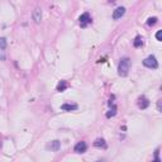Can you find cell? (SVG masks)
I'll use <instances>...</instances> for the list:
<instances>
[{
	"mask_svg": "<svg viewBox=\"0 0 162 162\" xmlns=\"http://www.w3.org/2000/svg\"><path fill=\"white\" fill-rule=\"evenodd\" d=\"M129 68H131V60L128 57H124L120 60L119 65H118V74L119 76H127L129 72Z\"/></svg>",
	"mask_w": 162,
	"mask_h": 162,
	"instance_id": "6da1fadb",
	"label": "cell"
},
{
	"mask_svg": "<svg viewBox=\"0 0 162 162\" xmlns=\"http://www.w3.org/2000/svg\"><path fill=\"white\" fill-rule=\"evenodd\" d=\"M143 65L146 67H148V68H157L158 67V62H157V58H156L155 56H148L147 58H144V61H143Z\"/></svg>",
	"mask_w": 162,
	"mask_h": 162,
	"instance_id": "7a4b0ae2",
	"label": "cell"
},
{
	"mask_svg": "<svg viewBox=\"0 0 162 162\" xmlns=\"http://www.w3.org/2000/svg\"><path fill=\"white\" fill-rule=\"evenodd\" d=\"M91 22H93V19H91L90 17V14L89 13H84V14H81L80 15V18H79V23L81 25V28H86Z\"/></svg>",
	"mask_w": 162,
	"mask_h": 162,
	"instance_id": "3957f363",
	"label": "cell"
},
{
	"mask_svg": "<svg viewBox=\"0 0 162 162\" xmlns=\"http://www.w3.org/2000/svg\"><path fill=\"white\" fill-rule=\"evenodd\" d=\"M74 149H75V152H76V153H85L86 149H88V144H86L84 141L77 142Z\"/></svg>",
	"mask_w": 162,
	"mask_h": 162,
	"instance_id": "277c9868",
	"label": "cell"
},
{
	"mask_svg": "<svg viewBox=\"0 0 162 162\" xmlns=\"http://www.w3.org/2000/svg\"><path fill=\"white\" fill-rule=\"evenodd\" d=\"M32 18H33V20L37 24H39L41 20H42V9L41 8H36L33 10V14H32Z\"/></svg>",
	"mask_w": 162,
	"mask_h": 162,
	"instance_id": "5b68a950",
	"label": "cell"
},
{
	"mask_svg": "<svg viewBox=\"0 0 162 162\" xmlns=\"http://www.w3.org/2000/svg\"><path fill=\"white\" fill-rule=\"evenodd\" d=\"M126 14V8L124 7H118L114 12H113V19H119V18H122L123 15Z\"/></svg>",
	"mask_w": 162,
	"mask_h": 162,
	"instance_id": "8992f818",
	"label": "cell"
},
{
	"mask_svg": "<svg viewBox=\"0 0 162 162\" xmlns=\"http://www.w3.org/2000/svg\"><path fill=\"white\" fill-rule=\"evenodd\" d=\"M138 106H139V109H147V108L149 106V100L146 98V96H139V99H138Z\"/></svg>",
	"mask_w": 162,
	"mask_h": 162,
	"instance_id": "52a82bcc",
	"label": "cell"
},
{
	"mask_svg": "<svg viewBox=\"0 0 162 162\" xmlns=\"http://www.w3.org/2000/svg\"><path fill=\"white\" fill-rule=\"evenodd\" d=\"M47 148L51 149V151H55V152H56V151H58V149L61 148V142L57 141V139H55V141H52L50 144L47 146Z\"/></svg>",
	"mask_w": 162,
	"mask_h": 162,
	"instance_id": "ba28073f",
	"label": "cell"
},
{
	"mask_svg": "<svg viewBox=\"0 0 162 162\" xmlns=\"http://www.w3.org/2000/svg\"><path fill=\"white\" fill-rule=\"evenodd\" d=\"M67 88H68V84L65 80H61V81H58V84L56 86V90L58 91V93H62V91H65Z\"/></svg>",
	"mask_w": 162,
	"mask_h": 162,
	"instance_id": "9c48e42d",
	"label": "cell"
},
{
	"mask_svg": "<svg viewBox=\"0 0 162 162\" xmlns=\"http://www.w3.org/2000/svg\"><path fill=\"white\" fill-rule=\"evenodd\" d=\"M94 146L95 147H99V148H105L106 142H105V139H103V138H96L94 142Z\"/></svg>",
	"mask_w": 162,
	"mask_h": 162,
	"instance_id": "30bf717a",
	"label": "cell"
},
{
	"mask_svg": "<svg viewBox=\"0 0 162 162\" xmlns=\"http://www.w3.org/2000/svg\"><path fill=\"white\" fill-rule=\"evenodd\" d=\"M61 109L65 111H72V110H76L77 109V105L76 104H63L61 106Z\"/></svg>",
	"mask_w": 162,
	"mask_h": 162,
	"instance_id": "8fae6325",
	"label": "cell"
},
{
	"mask_svg": "<svg viewBox=\"0 0 162 162\" xmlns=\"http://www.w3.org/2000/svg\"><path fill=\"white\" fill-rule=\"evenodd\" d=\"M133 46L136 47V48L143 46V38H142L141 36H137L136 38H134V41H133Z\"/></svg>",
	"mask_w": 162,
	"mask_h": 162,
	"instance_id": "7c38bea8",
	"label": "cell"
},
{
	"mask_svg": "<svg viewBox=\"0 0 162 162\" xmlns=\"http://www.w3.org/2000/svg\"><path fill=\"white\" fill-rule=\"evenodd\" d=\"M110 106H111V109L106 113V118H111L117 114V106L115 105H110Z\"/></svg>",
	"mask_w": 162,
	"mask_h": 162,
	"instance_id": "4fadbf2b",
	"label": "cell"
},
{
	"mask_svg": "<svg viewBox=\"0 0 162 162\" xmlns=\"http://www.w3.org/2000/svg\"><path fill=\"white\" fill-rule=\"evenodd\" d=\"M7 45H8L7 39H5L4 37H1V38H0V50H1V51H4L5 48H7Z\"/></svg>",
	"mask_w": 162,
	"mask_h": 162,
	"instance_id": "5bb4252c",
	"label": "cell"
},
{
	"mask_svg": "<svg viewBox=\"0 0 162 162\" xmlns=\"http://www.w3.org/2000/svg\"><path fill=\"white\" fill-rule=\"evenodd\" d=\"M152 162H161V160H160V148L156 149V152H155V160Z\"/></svg>",
	"mask_w": 162,
	"mask_h": 162,
	"instance_id": "9a60e30c",
	"label": "cell"
},
{
	"mask_svg": "<svg viewBox=\"0 0 162 162\" xmlns=\"http://www.w3.org/2000/svg\"><path fill=\"white\" fill-rule=\"evenodd\" d=\"M156 23H157V18L156 17H153V18H149L148 20H147V24L151 27V25H155Z\"/></svg>",
	"mask_w": 162,
	"mask_h": 162,
	"instance_id": "2e32d148",
	"label": "cell"
},
{
	"mask_svg": "<svg viewBox=\"0 0 162 162\" xmlns=\"http://www.w3.org/2000/svg\"><path fill=\"white\" fill-rule=\"evenodd\" d=\"M156 38H157V41H162V30H158L156 33Z\"/></svg>",
	"mask_w": 162,
	"mask_h": 162,
	"instance_id": "e0dca14e",
	"label": "cell"
},
{
	"mask_svg": "<svg viewBox=\"0 0 162 162\" xmlns=\"http://www.w3.org/2000/svg\"><path fill=\"white\" fill-rule=\"evenodd\" d=\"M0 60H1V61L5 60V53H4V51H1V50H0Z\"/></svg>",
	"mask_w": 162,
	"mask_h": 162,
	"instance_id": "ac0fdd59",
	"label": "cell"
},
{
	"mask_svg": "<svg viewBox=\"0 0 162 162\" xmlns=\"http://www.w3.org/2000/svg\"><path fill=\"white\" fill-rule=\"evenodd\" d=\"M157 109H158V111H161V100H158V103H157Z\"/></svg>",
	"mask_w": 162,
	"mask_h": 162,
	"instance_id": "d6986e66",
	"label": "cell"
},
{
	"mask_svg": "<svg viewBox=\"0 0 162 162\" xmlns=\"http://www.w3.org/2000/svg\"><path fill=\"white\" fill-rule=\"evenodd\" d=\"M95 162H105V160H98V161H95Z\"/></svg>",
	"mask_w": 162,
	"mask_h": 162,
	"instance_id": "ffe728a7",
	"label": "cell"
}]
</instances>
